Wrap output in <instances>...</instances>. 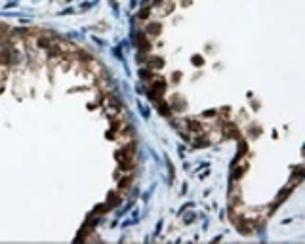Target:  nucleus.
<instances>
[{
    "mask_svg": "<svg viewBox=\"0 0 305 244\" xmlns=\"http://www.w3.org/2000/svg\"><path fill=\"white\" fill-rule=\"evenodd\" d=\"M153 92L157 96H162L166 92V80L160 78V76H153Z\"/></svg>",
    "mask_w": 305,
    "mask_h": 244,
    "instance_id": "1",
    "label": "nucleus"
},
{
    "mask_svg": "<svg viewBox=\"0 0 305 244\" xmlns=\"http://www.w3.org/2000/svg\"><path fill=\"white\" fill-rule=\"evenodd\" d=\"M38 48H42V50H50V48H51L50 38H46V36H40V38H38Z\"/></svg>",
    "mask_w": 305,
    "mask_h": 244,
    "instance_id": "2",
    "label": "nucleus"
},
{
    "mask_svg": "<svg viewBox=\"0 0 305 244\" xmlns=\"http://www.w3.org/2000/svg\"><path fill=\"white\" fill-rule=\"evenodd\" d=\"M187 128L193 130V132H200V130H202V124L196 122V120H187Z\"/></svg>",
    "mask_w": 305,
    "mask_h": 244,
    "instance_id": "3",
    "label": "nucleus"
},
{
    "mask_svg": "<svg viewBox=\"0 0 305 244\" xmlns=\"http://www.w3.org/2000/svg\"><path fill=\"white\" fill-rule=\"evenodd\" d=\"M130 185H132V178H124V179L118 181V189H120V191H126Z\"/></svg>",
    "mask_w": 305,
    "mask_h": 244,
    "instance_id": "4",
    "label": "nucleus"
},
{
    "mask_svg": "<svg viewBox=\"0 0 305 244\" xmlns=\"http://www.w3.org/2000/svg\"><path fill=\"white\" fill-rule=\"evenodd\" d=\"M160 33V25L158 23H154V25H149L147 27V34H153V36H157Z\"/></svg>",
    "mask_w": 305,
    "mask_h": 244,
    "instance_id": "5",
    "label": "nucleus"
},
{
    "mask_svg": "<svg viewBox=\"0 0 305 244\" xmlns=\"http://www.w3.org/2000/svg\"><path fill=\"white\" fill-rule=\"evenodd\" d=\"M118 202H120V196H118L116 193H111V195H109V202H107V204H109V208H111V206H116Z\"/></svg>",
    "mask_w": 305,
    "mask_h": 244,
    "instance_id": "6",
    "label": "nucleus"
},
{
    "mask_svg": "<svg viewBox=\"0 0 305 244\" xmlns=\"http://www.w3.org/2000/svg\"><path fill=\"white\" fill-rule=\"evenodd\" d=\"M149 61H151V69H153V67H157V69H160V67L164 65V61L160 59V57H151Z\"/></svg>",
    "mask_w": 305,
    "mask_h": 244,
    "instance_id": "7",
    "label": "nucleus"
},
{
    "mask_svg": "<svg viewBox=\"0 0 305 244\" xmlns=\"http://www.w3.org/2000/svg\"><path fill=\"white\" fill-rule=\"evenodd\" d=\"M244 172H246V164H242V166H239V170H236V172L233 174V178H235V179H239Z\"/></svg>",
    "mask_w": 305,
    "mask_h": 244,
    "instance_id": "8",
    "label": "nucleus"
},
{
    "mask_svg": "<svg viewBox=\"0 0 305 244\" xmlns=\"http://www.w3.org/2000/svg\"><path fill=\"white\" fill-rule=\"evenodd\" d=\"M193 63L195 65H202V57H200V55H193Z\"/></svg>",
    "mask_w": 305,
    "mask_h": 244,
    "instance_id": "9",
    "label": "nucleus"
},
{
    "mask_svg": "<svg viewBox=\"0 0 305 244\" xmlns=\"http://www.w3.org/2000/svg\"><path fill=\"white\" fill-rule=\"evenodd\" d=\"M139 17H141V19H147V17H149V10H143V12H141V15H139Z\"/></svg>",
    "mask_w": 305,
    "mask_h": 244,
    "instance_id": "10",
    "label": "nucleus"
},
{
    "mask_svg": "<svg viewBox=\"0 0 305 244\" xmlns=\"http://www.w3.org/2000/svg\"><path fill=\"white\" fill-rule=\"evenodd\" d=\"M214 115H216V111H206L204 113V116H214Z\"/></svg>",
    "mask_w": 305,
    "mask_h": 244,
    "instance_id": "11",
    "label": "nucleus"
},
{
    "mask_svg": "<svg viewBox=\"0 0 305 244\" xmlns=\"http://www.w3.org/2000/svg\"><path fill=\"white\" fill-rule=\"evenodd\" d=\"M164 0H154V6H158V4H162Z\"/></svg>",
    "mask_w": 305,
    "mask_h": 244,
    "instance_id": "12",
    "label": "nucleus"
}]
</instances>
